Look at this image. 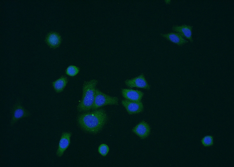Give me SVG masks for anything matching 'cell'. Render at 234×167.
Segmentation results:
<instances>
[{
    "instance_id": "5bb4252c",
    "label": "cell",
    "mask_w": 234,
    "mask_h": 167,
    "mask_svg": "<svg viewBox=\"0 0 234 167\" xmlns=\"http://www.w3.org/2000/svg\"><path fill=\"white\" fill-rule=\"evenodd\" d=\"M201 141L202 144L205 147L212 146L214 143V137L211 135H206L202 138Z\"/></svg>"
},
{
    "instance_id": "8fae6325",
    "label": "cell",
    "mask_w": 234,
    "mask_h": 167,
    "mask_svg": "<svg viewBox=\"0 0 234 167\" xmlns=\"http://www.w3.org/2000/svg\"><path fill=\"white\" fill-rule=\"evenodd\" d=\"M172 30L180 34L183 37L189 40L191 42H193L192 37V27L186 25L180 26L174 25L172 28Z\"/></svg>"
},
{
    "instance_id": "9a60e30c",
    "label": "cell",
    "mask_w": 234,
    "mask_h": 167,
    "mask_svg": "<svg viewBox=\"0 0 234 167\" xmlns=\"http://www.w3.org/2000/svg\"><path fill=\"white\" fill-rule=\"evenodd\" d=\"M79 71V68L74 65L69 66L66 69V74L70 76H73L76 75Z\"/></svg>"
},
{
    "instance_id": "5b68a950",
    "label": "cell",
    "mask_w": 234,
    "mask_h": 167,
    "mask_svg": "<svg viewBox=\"0 0 234 167\" xmlns=\"http://www.w3.org/2000/svg\"><path fill=\"white\" fill-rule=\"evenodd\" d=\"M121 103L130 115L139 113L143 110V104L141 101L134 102L126 99L122 100Z\"/></svg>"
},
{
    "instance_id": "8992f818",
    "label": "cell",
    "mask_w": 234,
    "mask_h": 167,
    "mask_svg": "<svg viewBox=\"0 0 234 167\" xmlns=\"http://www.w3.org/2000/svg\"><path fill=\"white\" fill-rule=\"evenodd\" d=\"M125 83L130 88L137 87L147 89H149L150 88L143 74L134 78L126 80Z\"/></svg>"
},
{
    "instance_id": "7c38bea8",
    "label": "cell",
    "mask_w": 234,
    "mask_h": 167,
    "mask_svg": "<svg viewBox=\"0 0 234 167\" xmlns=\"http://www.w3.org/2000/svg\"><path fill=\"white\" fill-rule=\"evenodd\" d=\"M45 40L47 44L50 47L55 48L58 47L61 44V38L58 33L51 32L47 35Z\"/></svg>"
},
{
    "instance_id": "7a4b0ae2",
    "label": "cell",
    "mask_w": 234,
    "mask_h": 167,
    "mask_svg": "<svg viewBox=\"0 0 234 167\" xmlns=\"http://www.w3.org/2000/svg\"><path fill=\"white\" fill-rule=\"evenodd\" d=\"M98 81L95 79L84 82L82 88L81 101L77 106L78 111L86 112L92 109L93 104Z\"/></svg>"
},
{
    "instance_id": "30bf717a",
    "label": "cell",
    "mask_w": 234,
    "mask_h": 167,
    "mask_svg": "<svg viewBox=\"0 0 234 167\" xmlns=\"http://www.w3.org/2000/svg\"><path fill=\"white\" fill-rule=\"evenodd\" d=\"M161 35L168 41L179 46H182L187 43L185 40L180 34L178 33L172 32L166 34H161Z\"/></svg>"
},
{
    "instance_id": "277c9868",
    "label": "cell",
    "mask_w": 234,
    "mask_h": 167,
    "mask_svg": "<svg viewBox=\"0 0 234 167\" xmlns=\"http://www.w3.org/2000/svg\"><path fill=\"white\" fill-rule=\"evenodd\" d=\"M11 117L10 125L11 127H12L19 120L28 117L31 115V113L23 106L21 101L19 98L17 99L11 109Z\"/></svg>"
},
{
    "instance_id": "4fadbf2b",
    "label": "cell",
    "mask_w": 234,
    "mask_h": 167,
    "mask_svg": "<svg viewBox=\"0 0 234 167\" xmlns=\"http://www.w3.org/2000/svg\"><path fill=\"white\" fill-rule=\"evenodd\" d=\"M68 81L67 77L66 76L63 75L53 81L51 83L52 85L56 92L59 93L63 91L66 87Z\"/></svg>"
},
{
    "instance_id": "2e32d148",
    "label": "cell",
    "mask_w": 234,
    "mask_h": 167,
    "mask_svg": "<svg viewBox=\"0 0 234 167\" xmlns=\"http://www.w3.org/2000/svg\"><path fill=\"white\" fill-rule=\"evenodd\" d=\"M98 150L100 154L104 156L108 154L109 151V148L106 144H103L99 146Z\"/></svg>"
},
{
    "instance_id": "6da1fadb",
    "label": "cell",
    "mask_w": 234,
    "mask_h": 167,
    "mask_svg": "<svg viewBox=\"0 0 234 167\" xmlns=\"http://www.w3.org/2000/svg\"><path fill=\"white\" fill-rule=\"evenodd\" d=\"M107 119L105 111L102 109L82 113L78 117L80 127L85 130L91 133L98 132L103 127Z\"/></svg>"
},
{
    "instance_id": "52a82bcc",
    "label": "cell",
    "mask_w": 234,
    "mask_h": 167,
    "mask_svg": "<svg viewBox=\"0 0 234 167\" xmlns=\"http://www.w3.org/2000/svg\"><path fill=\"white\" fill-rule=\"evenodd\" d=\"M71 133L63 132L62 133L56 151V155L58 157L61 156L64 151L69 146Z\"/></svg>"
},
{
    "instance_id": "9c48e42d",
    "label": "cell",
    "mask_w": 234,
    "mask_h": 167,
    "mask_svg": "<svg viewBox=\"0 0 234 167\" xmlns=\"http://www.w3.org/2000/svg\"><path fill=\"white\" fill-rule=\"evenodd\" d=\"M123 97L126 100L134 102H140L143 93L139 91L132 89H123L121 91Z\"/></svg>"
},
{
    "instance_id": "ba28073f",
    "label": "cell",
    "mask_w": 234,
    "mask_h": 167,
    "mask_svg": "<svg viewBox=\"0 0 234 167\" xmlns=\"http://www.w3.org/2000/svg\"><path fill=\"white\" fill-rule=\"evenodd\" d=\"M132 131L140 138L144 139L149 134L150 128L147 123L144 121H142L134 127Z\"/></svg>"
},
{
    "instance_id": "3957f363",
    "label": "cell",
    "mask_w": 234,
    "mask_h": 167,
    "mask_svg": "<svg viewBox=\"0 0 234 167\" xmlns=\"http://www.w3.org/2000/svg\"><path fill=\"white\" fill-rule=\"evenodd\" d=\"M118 99L117 97L107 95L96 88L92 110L97 109L102 106L108 105H117Z\"/></svg>"
},
{
    "instance_id": "e0dca14e",
    "label": "cell",
    "mask_w": 234,
    "mask_h": 167,
    "mask_svg": "<svg viewBox=\"0 0 234 167\" xmlns=\"http://www.w3.org/2000/svg\"><path fill=\"white\" fill-rule=\"evenodd\" d=\"M170 2H171V1L170 0H165V2L167 4H169L170 3Z\"/></svg>"
}]
</instances>
